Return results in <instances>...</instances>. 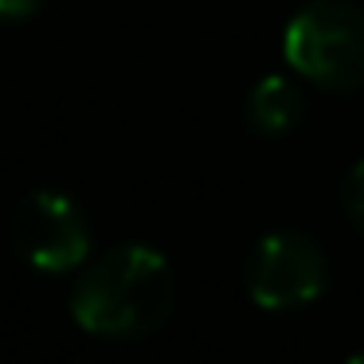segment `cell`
Listing matches in <instances>:
<instances>
[{
    "mask_svg": "<svg viewBox=\"0 0 364 364\" xmlns=\"http://www.w3.org/2000/svg\"><path fill=\"white\" fill-rule=\"evenodd\" d=\"M12 247L40 270H71L87 259L90 231L82 212L59 192H32L12 212Z\"/></svg>",
    "mask_w": 364,
    "mask_h": 364,
    "instance_id": "4",
    "label": "cell"
},
{
    "mask_svg": "<svg viewBox=\"0 0 364 364\" xmlns=\"http://www.w3.org/2000/svg\"><path fill=\"white\" fill-rule=\"evenodd\" d=\"M345 208L356 220V228L364 231V161L353 165V173H348V181H345Z\"/></svg>",
    "mask_w": 364,
    "mask_h": 364,
    "instance_id": "6",
    "label": "cell"
},
{
    "mask_svg": "<svg viewBox=\"0 0 364 364\" xmlns=\"http://www.w3.org/2000/svg\"><path fill=\"white\" fill-rule=\"evenodd\" d=\"M286 63L329 90L364 87V9L353 0H314L286 28Z\"/></svg>",
    "mask_w": 364,
    "mask_h": 364,
    "instance_id": "2",
    "label": "cell"
},
{
    "mask_svg": "<svg viewBox=\"0 0 364 364\" xmlns=\"http://www.w3.org/2000/svg\"><path fill=\"white\" fill-rule=\"evenodd\" d=\"M298 110H301V98L282 75H267L251 90V98H247V122L259 134H282V129H290L298 122Z\"/></svg>",
    "mask_w": 364,
    "mask_h": 364,
    "instance_id": "5",
    "label": "cell"
},
{
    "mask_svg": "<svg viewBox=\"0 0 364 364\" xmlns=\"http://www.w3.org/2000/svg\"><path fill=\"white\" fill-rule=\"evenodd\" d=\"M40 9H43V0H0V16H9V20H24Z\"/></svg>",
    "mask_w": 364,
    "mask_h": 364,
    "instance_id": "7",
    "label": "cell"
},
{
    "mask_svg": "<svg viewBox=\"0 0 364 364\" xmlns=\"http://www.w3.org/2000/svg\"><path fill=\"white\" fill-rule=\"evenodd\" d=\"M247 290L262 309H294L325 290V255L309 235L274 231L247 259Z\"/></svg>",
    "mask_w": 364,
    "mask_h": 364,
    "instance_id": "3",
    "label": "cell"
},
{
    "mask_svg": "<svg viewBox=\"0 0 364 364\" xmlns=\"http://www.w3.org/2000/svg\"><path fill=\"white\" fill-rule=\"evenodd\" d=\"M176 278L165 255L153 247L126 243L106 251L90 270H82L71 294V314L95 337H149L173 317Z\"/></svg>",
    "mask_w": 364,
    "mask_h": 364,
    "instance_id": "1",
    "label": "cell"
}]
</instances>
